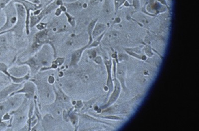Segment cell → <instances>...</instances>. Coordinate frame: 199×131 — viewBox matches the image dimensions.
I'll return each mask as SVG.
<instances>
[{
	"instance_id": "cell-1",
	"label": "cell",
	"mask_w": 199,
	"mask_h": 131,
	"mask_svg": "<svg viewBox=\"0 0 199 131\" xmlns=\"http://www.w3.org/2000/svg\"><path fill=\"white\" fill-rule=\"evenodd\" d=\"M62 5L61 0L54 1L52 3L49 4L47 7L42 10V11L39 12L38 14H36V16H32L31 18V27H34V25L37 24L44 16H47V14H49L52 11H53L54 9L57 8L59 5Z\"/></svg>"
},
{
	"instance_id": "cell-2",
	"label": "cell",
	"mask_w": 199,
	"mask_h": 131,
	"mask_svg": "<svg viewBox=\"0 0 199 131\" xmlns=\"http://www.w3.org/2000/svg\"><path fill=\"white\" fill-rule=\"evenodd\" d=\"M112 75H113V78L114 89L111 93L109 96L108 102L104 106H103L101 107L104 109L113 106L115 104V103L118 100V98H120V93L122 90V88L120 83L116 77V74H112Z\"/></svg>"
},
{
	"instance_id": "cell-3",
	"label": "cell",
	"mask_w": 199,
	"mask_h": 131,
	"mask_svg": "<svg viewBox=\"0 0 199 131\" xmlns=\"http://www.w3.org/2000/svg\"><path fill=\"white\" fill-rule=\"evenodd\" d=\"M127 73V64L123 62H118L116 66V77L120 82L122 90L124 92L127 91V86L126 84V78Z\"/></svg>"
},
{
	"instance_id": "cell-4",
	"label": "cell",
	"mask_w": 199,
	"mask_h": 131,
	"mask_svg": "<svg viewBox=\"0 0 199 131\" xmlns=\"http://www.w3.org/2000/svg\"><path fill=\"white\" fill-rule=\"evenodd\" d=\"M104 65L105 66L106 71L107 73V79L106 81V87L107 89V96L110 95L114 89V82L112 75L113 68V60L112 59L104 60Z\"/></svg>"
},
{
	"instance_id": "cell-5",
	"label": "cell",
	"mask_w": 199,
	"mask_h": 131,
	"mask_svg": "<svg viewBox=\"0 0 199 131\" xmlns=\"http://www.w3.org/2000/svg\"><path fill=\"white\" fill-rule=\"evenodd\" d=\"M14 2L17 3L21 4L23 5L26 12V25H27V33H29V16H30V11H36V10L39 9L40 5H37V4H34L33 3L29 2L27 0H14Z\"/></svg>"
},
{
	"instance_id": "cell-6",
	"label": "cell",
	"mask_w": 199,
	"mask_h": 131,
	"mask_svg": "<svg viewBox=\"0 0 199 131\" xmlns=\"http://www.w3.org/2000/svg\"><path fill=\"white\" fill-rule=\"evenodd\" d=\"M122 34L117 30H111L109 32L106 31L102 40L105 44H111L118 42L120 39Z\"/></svg>"
},
{
	"instance_id": "cell-7",
	"label": "cell",
	"mask_w": 199,
	"mask_h": 131,
	"mask_svg": "<svg viewBox=\"0 0 199 131\" xmlns=\"http://www.w3.org/2000/svg\"><path fill=\"white\" fill-rule=\"evenodd\" d=\"M49 39V34L47 30H42L40 32H38L35 36L33 47L34 48H38L41 44L47 42Z\"/></svg>"
},
{
	"instance_id": "cell-8",
	"label": "cell",
	"mask_w": 199,
	"mask_h": 131,
	"mask_svg": "<svg viewBox=\"0 0 199 131\" xmlns=\"http://www.w3.org/2000/svg\"><path fill=\"white\" fill-rule=\"evenodd\" d=\"M108 27L107 25L103 23H97L95 25V27L94 28L93 32H92V38L95 39L97 37L101 35L102 34L105 32L107 30Z\"/></svg>"
},
{
	"instance_id": "cell-9",
	"label": "cell",
	"mask_w": 199,
	"mask_h": 131,
	"mask_svg": "<svg viewBox=\"0 0 199 131\" xmlns=\"http://www.w3.org/2000/svg\"><path fill=\"white\" fill-rule=\"evenodd\" d=\"M89 46V44H88L86 46L83 47L82 48L76 50L75 52H74L72 56V61L71 63L73 64H76L78 62H79L80 59L81 58L83 52L85 50L88 48V46Z\"/></svg>"
},
{
	"instance_id": "cell-10",
	"label": "cell",
	"mask_w": 199,
	"mask_h": 131,
	"mask_svg": "<svg viewBox=\"0 0 199 131\" xmlns=\"http://www.w3.org/2000/svg\"><path fill=\"white\" fill-rule=\"evenodd\" d=\"M99 118L102 119H107V120H110L112 121H124V117L121 116H118V115H103V116H100Z\"/></svg>"
},
{
	"instance_id": "cell-11",
	"label": "cell",
	"mask_w": 199,
	"mask_h": 131,
	"mask_svg": "<svg viewBox=\"0 0 199 131\" xmlns=\"http://www.w3.org/2000/svg\"><path fill=\"white\" fill-rule=\"evenodd\" d=\"M103 12L106 15H109L111 12V5L109 0H105L103 5Z\"/></svg>"
},
{
	"instance_id": "cell-12",
	"label": "cell",
	"mask_w": 199,
	"mask_h": 131,
	"mask_svg": "<svg viewBox=\"0 0 199 131\" xmlns=\"http://www.w3.org/2000/svg\"><path fill=\"white\" fill-rule=\"evenodd\" d=\"M118 61L119 62H125L126 61L129 60V55L127 54L123 53H120L118 54Z\"/></svg>"
},
{
	"instance_id": "cell-13",
	"label": "cell",
	"mask_w": 199,
	"mask_h": 131,
	"mask_svg": "<svg viewBox=\"0 0 199 131\" xmlns=\"http://www.w3.org/2000/svg\"><path fill=\"white\" fill-rule=\"evenodd\" d=\"M143 50L146 54V56H147V57H152L154 55V53L152 51V49L151 48L150 46L147 45L145 47L143 48Z\"/></svg>"
},
{
	"instance_id": "cell-14",
	"label": "cell",
	"mask_w": 199,
	"mask_h": 131,
	"mask_svg": "<svg viewBox=\"0 0 199 131\" xmlns=\"http://www.w3.org/2000/svg\"><path fill=\"white\" fill-rule=\"evenodd\" d=\"M127 0H115L114 4H115V11L117 12L119 8H120L123 4L125 3Z\"/></svg>"
},
{
	"instance_id": "cell-15",
	"label": "cell",
	"mask_w": 199,
	"mask_h": 131,
	"mask_svg": "<svg viewBox=\"0 0 199 131\" xmlns=\"http://www.w3.org/2000/svg\"><path fill=\"white\" fill-rule=\"evenodd\" d=\"M94 61L96 64L100 65H104V60L100 56H98L95 57L94 58Z\"/></svg>"
},
{
	"instance_id": "cell-16",
	"label": "cell",
	"mask_w": 199,
	"mask_h": 131,
	"mask_svg": "<svg viewBox=\"0 0 199 131\" xmlns=\"http://www.w3.org/2000/svg\"><path fill=\"white\" fill-rule=\"evenodd\" d=\"M65 12V14L66 15V16L68 18V21H69V23L71 25H74V18L72 16H70V14H68L66 12Z\"/></svg>"
},
{
	"instance_id": "cell-17",
	"label": "cell",
	"mask_w": 199,
	"mask_h": 131,
	"mask_svg": "<svg viewBox=\"0 0 199 131\" xmlns=\"http://www.w3.org/2000/svg\"><path fill=\"white\" fill-rule=\"evenodd\" d=\"M10 1V0H0V7H4Z\"/></svg>"
},
{
	"instance_id": "cell-18",
	"label": "cell",
	"mask_w": 199,
	"mask_h": 131,
	"mask_svg": "<svg viewBox=\"0 0 199 131\" xmlns=\"http://www.w3.org/2000/svg\"><path fill=\"white\" fill-rule=\"evenodd\" d=\"M133 5H134L135 9H138L140 7L139 0H133Z\"/></svg>"
},
{
	"instance_id": "cell-19",
	"label": "cell",
	"mask_w": 199,
	"mask_h": 131,
	"mask_svg": "<svg viewBox=\"0 0 199 131\" xmlns=\"http://www.w3.org/2000/svg\"><path fill=\"white\" fill-rule=\"evenodd\" d=\"M46 26H47V25H46L45 23H41L38 24V25H37V27H38V29H39L40 30H42L43 29H45Z\"/></svg>"
},
{
	"instance_id": "cell-20",
	"label": "cell",
	"mask_w": 199,
	"mask_h": 131,
	"mask_svg": "<svg viewBox=\"0 0 199 131\" xmlns=\"http://www.w3.org/2000/svg\"><path fill=\"white\" fill-rule=\"evenodd\" d=\"M99 2V0H91V4L92 5H95L98 4Z\"/></svg>"
},
{
	"instance_id": "cell-21",
	"label": "cell",
	"mask_w": 199,
	"mask_h": 131,
	"mask_svg": "<svg viewBox=\"0 0 199 131\" xmlns=\"http://www.w3.org/2000/svg\"><path fill=\"white\" fill-rule=\"evenodd\" d=\"M27 1H29V2L33 3H34L35 4H38L40 3V1L39 0H27Z\"/></svg>"
},
{
	"instance_id": "cell-22",
	"label": "cell",
	"mask_w": 199,
	"mask_h": 131,
	"mask_svg": "<svg viewBox=\"0 0 199 131\" xmlns=\"http://www.w3.org/2000/svg\"><path fill=\"white\" fill-rule=\"evenodd\" d=\"M67 3H73V2H77L78 0H65Z\"/></svg>"
}]
</instances>
